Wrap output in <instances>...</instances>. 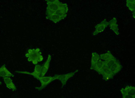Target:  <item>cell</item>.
<instances>
[{
    "mask_svg": "<svg viewBox=\"0 0 135 98\" xmlns=\"http://www.w3.org/2000/svg\"><path fill=\"white\" fill-rule=\"evenodd\" d=\"M25 56L28 58V61L32 62L34 65L43 61V56L39 48L29 49Z\"/></svg>",
    "mask_w": 135,
    "mask_h": 98,
    "instance_id": "6da1fadb",
    "label": "cell"
},
{
    "mask_svg": "<svg viewBox=\"0 0 135 98\" xmlns=\"http://www.w3.org/2000/svg\"><path fill=\"white\" fill-rule=\"evenodd\" d=\"M46 2V17L55 14V12L59 9L62 3L61 2L58 0L47 1Z\"/></svg>",
    "mask_w": 135,
    "mask_h": 98,
    "instance_id": "7a4b0ae2",
    "label": "cell"
},
{
    "mask_svg": "<svg viewBox=\"0 0 135 98\" xmlns=\"http://www.w3.org/2000/svg\"><path fill=\"white\" fill-rule=\"evenodd\" d=\"M78 71V70L77 69L73 72L68 73L65 74H61V75H55V76L56 78V80H60L62 83V87H63L66 84V83L69 79L74 77Z\"/></svg>",
    "mask_w": 135,
    "mask_h": 98,
    "instance_id": "3957f363",
    "label": "cell"
},
{
    "mask_svg": "<svg viewBox=\"0 0 135 98\" xmlns=\"http://www.w3.org/2000/svg\"><path fill=\"white\" fill-rule=\"evenodd\" d=\"M37 79L39 80L41 82V86L38 87H36V89L38 90H41L50 84L54 80H56L55 76L54 77H36Z\"/></svg>",
    "mask_w": 135,
    "mask_h": 98,
    "instance_id": "277c9868",
    "label": "cell"
},
{
    "mask_svg": "<svg viewBox=\"0 0 135 98\" xmlns=\"http://www.w3.org/2000/svg\"><path fill=\"white\" fill-rule=\"evenodd\" d=\"M109 22H108L105 18L100 23L95 25V30L92 32V36H95L103 32L105 28L109 26Z\"/></svg>",
    "mask_w": 135,
    "mask_h": 98,
    "instance_id": "5b68a950",
    "label": "cell"
},
{
    "mask_svg": "<svg viewBox=\"0 0 135 98\" xmlns=\"http://www.w3.org/2000/svg\"><path fill=\"white\" fill-rule=\"evenodd\" d=\"M69 11V7L67 3H62L60 5L59 9L55 12V14L60 16V17L65 19L67 16L68 12Z\"/></svg>",
    "mask_w": 135,
    "mask_h": 98,
    "instance_id": "8992f818",
    "label": "cell"
},
{
    "mask_svg": "<svg viewBox=\"0 0 135 98\" xmlns=\"http://www.w3.org/2000/svg\"><path fill=\"white\" fill-rule=\"evenodd\" d=\"M42 66L39 65H37L35 67L33 72H23V71H17L16 72L20 74H26L28 75H32L35 78L37 77H41L42 72Z\"/></svg>",
    "mask_w": 135,
    "mask_h": 98,
    "instance_id": "52a82bcc",
    "label": "cell"
},
{
    "mask_svg": "<svg viewBox=\"0 0 135 98\" xmlns=\"http://www.w3.org/2000/svg\"><path fill=\"white\" fill-rule=\"evenodd\" d=\"M109 25L111 30L115 33L116 35H119V28L118 25L117 23V19L116 17H114L109 22Z\"/></svg>",
    "mask_w": 135,
    "mask_h": 98,
    "instance_id": "ba28073f",
    "label": "cell"
},
{
    "mask_svg": "<svg viewBox=\"0 0 135 98\" xmlns=\"http://www.w3.org/2000/svg\"><path fill=\"white\" fill-rule=\"evenodd\" d=\"M120 91L122 95L135 96V87L133 86H127L124 88H122Z\"/></svg>",
    "mask_w": 135,
    "mask_h": 98,
    "instance_id": "9c48e42d",
    "label": "cell"
},
{
    "mask_svg": "<svg viewBox=\"0 0 135 98\" xmlns=\"http://www.w3.org/2000/svg\"><path fill=\"white\" fill-rule=\"evenodd\" d=\"M92 56L91 58V70H93L94 67L97 65V63L100 60V55H99L97 52H92Z\"/></svg>",
    "mask_w": 135,
    "mask_h": 98,
    "instance_id": "30bf717a",
    "label": "cell"
},
{
    "mask_svg": "<svg viewBox=\"0 0 135 98\" xmlns=\"http://www.w3.org/2000/svg\"><path fill=\"white\" fill-rule=\"evenodd\" d=\"M122 68V65L118 60H117V61L111 67L110 70L112 72V74L115 76L116 74H117L119 72Z\"/></svg>",
    "mask_w": 135,
    "mask_h": 98,
    "instance_id": "8fae6325",
    "label": "cell"
},
{
    "mask_svg": "<svg viewBox=\"0 0 135 98\" xmlns=\"http://www.w3.org/2000/svg\"><path fill=\"white\" fill-rule=\"evenodd\" d=\"M3 79L5 84L8 89H11L13 91L16 90V87L15 85L13 82L12 80L9 77H3Z\"/></svg>",
    "mask_w": 135,
    "mask_h": 98,
    "instance_id": "7c38bea8",
    "label": "cell"
},
{
    "mask_svg": "<svg viewBox=\"0 0 135 98\" xmlns=\"http://www.w3.org/2000/svg\"><path fill=\"white\" fill-rule=\"evenodd\" d=\"M51 60V56L50 55H48L47 59L46 62L45 63L44 65L42 67V72L41 77H44L45 75L46 74L49 68Z\"/></svg>",
    "mask_w": 135,
    "mask_h": 98,
    "instance_id": "4fadbf2b",
    "label": "cell"
},
{
    "mask_svg": "<svg viewBox=\"0 0 135 98\" xmlns=\"http://www.w3.org/2000/svg\"><path fill=\"white\" fill-rule=\"evenodd\" d=\"M14 75L11 73L8 69H7L5 65H2L0 67V77H13Z\"/></svg>",
    "mask_w": 135,
    "mask_h": 98,
    "instance_id": "5bb4252c",
    "label": "cell"
},
{
    "mask_svg": "<svg viewBox=\"0 0 135 98\" xmlns=\"http://www.w3.org/2000/svg\"><path fill=\"white\" fill-rule=\"evenodd\" d=\"M126 6L132 13V16L135 18V0H127L126 1Z\"/></svg>",
    "mask_w": 135,
    "mask_h": 98,
    "instance_id": "9a60e30c",
    "label": "cell"
},
{
    "mask_svg": "<svg viewBox=\"0 0 135 98\" xmlns=\"http://www.w3.org/2000/svg\"><path fill=\"white\" fill-rule=\"evenodd\" d=\"M100 59L102 60L103 61H107L113 58H114L115 57L112 55L110 51H108L104 54H101L100 55Z\"/></svg>",
    "mask_w": 135,
    "mask_h": 98,
    "instance_id": "2e32d148",
    "label": "cell"
},
{
    "mask_svg": "<svg viewBox=\"0 0 135 98\" xmlns=\"http://www.w3.org/2000/svg\"><path fill=\"white\" fill-rule=\"evenodd\" d=\"M46 18L47 19L51 20V21L54 22V23H56L60 22L61 20L64 19L63 18L60 17V16L57 15V14H53L52 15L46 17Z\"/></svg>",
    "mask_w": 135,
    "mask_h": 98,
    "instance_id": "e0dca14e",
    "label": "cell"
},
{
    "mask_svg": "<svg viewBox=\"0 0 135 98\" xmlns=\"http://www.w3.org/2000/svg\"><path fill=\"white\" fill-rule=\"evenodd\" d=\"M104 65V61L101 59L97 63V65L94 68L93 70H95L98 72L99 74H100L101 69L102 68Z\"/></svg>",
    "mask_w": 135,
    "mask_h": 98,
    "instance_id": "ac0fdd59",
    "label": "cell"
},
{
    "mask_svg": "<svg viewBox=\"0 0 135 98\" xmlns=\"http://www.w3.org/2000/svg\"><path fill=\"white\" fill-rule=\"evenodd\" d=\"M123 95L122 98H135V96H132V95Z\"/></svg>",
    "mask_w": 135,
    "mask_h": 98,
    "instance_id": "d6986e66",
    "label": "cell"
},
{
    "mask_svg": "<svg viewBox=\"0 0 135 98\" xmlns=\"http://www.w3.org/2000/svg\"><path fill=\"white\" fill-rule=\"evenodd\" d=\"M1 84H2V82L0 81V85Z\"/></svg>",
    "mask_w": 135,
    "mask_h": 98,
    "instance_id": "ffe728a7",
    "label": "cell"
}]
</instances>
